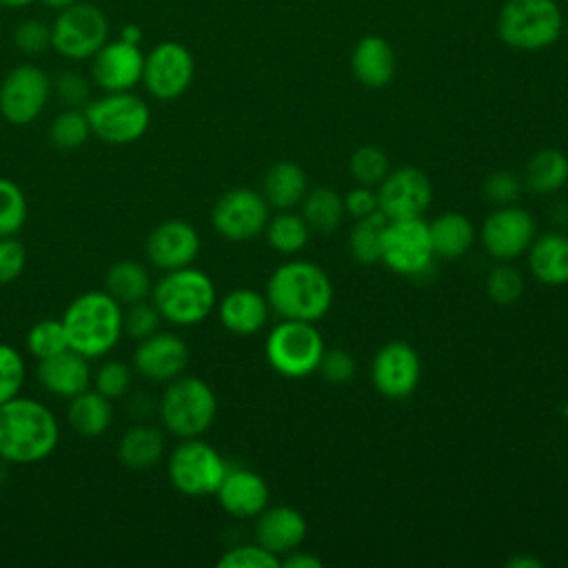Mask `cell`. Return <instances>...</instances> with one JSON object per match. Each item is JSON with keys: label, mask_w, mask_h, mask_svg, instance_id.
Segmentation results:
<instances>
[{"label": "cell", "mask_w": 568, "mask_h": 568, "mask_svg": "<svg viewBox=\"0 0 568 568\" xmlns=\"http://www.w3.org/2000/svg\"><path fill=\"white\" fill-rule=\"evenodd\" d=\"M60 439V424L49 406L16 395L0 404V459L7 464H36L47 459Z\"/></svg>", "instance_id": "obj_1"}, {"label": "cell", "mask_w": 568, "mask_h": 568, "mask_svg": "<svg viewBox=\"0 0 568 568\" xmlns=\"http://www.w3.org/2000/svg\"><path fill=\"white\" fill-rule=\"evenodd\" d=\"M271 311L282 320L315 322L333 304V284L322 266L306 260L284 262L273 271L266 284Z\"/></svg>", "instance_id": "obj_2"}, {"label": "cell", "mask_w": 568, "mask_h": 568, "mask_svg": "<svg viewBox=\"0 0 568 568\" xmlns=\"http://www.w3.org/2000/svg\"><path fill=\"white\" fill-rule=\"evenodd\" d=\"M122 311L106 291H87L78 295L62 313L69 348L98 359L106 355L122 337Z\"/></svg>", "instance_id": "obj_3"}, {"label": "cell", "mask_w": 568, "mask_h": 568, "mask_svg": "<svg viewBox=\"0 0 568 568\" xmlns=\"http://www.w3.org/2000/svg\"><path fill=\"white\" fill-rule=\"evenodd\" d=\"M151 302L162 320L175 326H195L204 322L217 304L213 280L193 266L166 271L151 288Z\"/></svg>", "instance_id": "obj_4"}, {"label": "cell", "mask_w": 568, "mask_h": 568, "mask_svg": "<svg viewBox=\"0 0 568 568\" xmlns=\"http://www.w3.org/2000/svg\"><path fill=\"white\" fill-rule=\"evenodd\" d=\"M158 413L162 426L171 435L180 439L200 437L215 422L217 397L204 379L182 373L180 377L166 382Z\"/></svg>", "instance_id": "obj_5"}, {"label": "cell", "mask_w": 568, "mask_h": 568, "mask_svg": "<svg viewBox=\"0 0 568 568\" xmlns=\"http://www.w3.org/2000/svg\"><path fill=\"white\" fill-rule=\"evenodd\" d=\"M84 113L91 135L113 146L138 142L151 124L149 104L133 91H111L100 98H91Z\"/></svg>", "instance_id": "obj_6"}, {"label": "cell", "mask_w": 568, "mask_h": 568, "mask_svg": "<svg viewBox=\"0 0 568 568\" xmlns=\"http://www.w3.org/2000/svg\"><path fill=\"white\" fill-rule=\"evenodd\" d=\"M324 348V339L313 322L282 320L271 328L264 355L275 373L302 379L317 371Z\"/></svg>", "instance_id": "obj_7"}, {"label": "cell", "mask_w": 568, "mask_h": 568, "mask_svg": "<svg viewBox=\"0 0 568 568\" xmlns=\"http://www.w3.org/2000/svg\"><path fill=\"white\" fill-rule=\"evenodd\" d=\"M497 31L508 47L537 51L559 38L561 13L555 0H508L501 7Z\"/></svg>", "instance_id": "obj_8"}, {"label": "cell", "mask_w": 568, "mask_h": 568, "mask_svg": "<svg viewBox=\"0 0 568 568\" xmlns=\"http://www.w3.org/2000/svg\"><path fill=\"white\" fill-rule=\"evenodd\" d=\"M224 457L200 437L182 439L169 455L166 475L171 486L186 497L215 495L226 475Z\"/></svg>", "instance_id": "obj_9"}, {"label": "cell", "mask_w": 568, "mask_h": 568, "mask_svg": "<svg viewBox=\"0 0 568 568\" xmlns=\"http://www.w3.org/2000/svg\"><path fill=\"white\" fill-rule=\"evenodd\" d=\"M109 40V20L93 2H75L51 22V47L67 60H91Z\"/></svg>", "instance_id": "obj_10"}, {"label": "cell", "mask_w": 568, "mask_h": 568, "mask_svg": "<svg viewBox=\"0 0 568 568\" xmlns=\"http://www.w3.org/2000/svg\"><path fill=\"white\" fill-rule=\"evenodd\" d=\"M53 91L49 73L36 64L13 67L0 84V115L16 126L31 124L44 111Z\"/></svg>", "instance_id": "obj_11"}, {"label": "cell", "mask_w": 568, "mask_h": 568, "mask_svg": "<svg viewBox=\"0 0 568 568\" xmlns=\"http://www.w3.org/2000/svg\"><path fill=\"white\" fill-rule=\"evenodd\" d=\"M428 224L422 217L388 220L382 246V262L397 275L419 277L433 264Z\"/></svg>", "instance_id": "obj_12"}, {"label": "cell", "mask_w": 568, "mask_h": 568, "mask_svg": "<svg viewBox=\"0 0 568 568\" xmlns=\"http://www.w3.org/2000/svg\"><path fill=\"white\" fill-rule=\"evenodd\" d=\"M195 60L191 51L173 40L155 44L144 53L142 84L155 100L169 102L180 98L193 82Z\"/></svg>", "instance_id": "obj_13"}, {"label": "cell", "mask_w": 568, "mask_h": 568, "mask_svg": "<svg viewBox=\"0 0 568 568\" xmlns=\"http://www.w3.org/2000/svg\"><path fill=\"white\" fill-rule=\"evenodd\" d=\"M268 217L266 197L246 186L222 193L211 211L213 229L233 242H246L264 233Z\"/></svg>", "instance_id": "obj_14"}, {"label": "cell", "mask_w": 568, "mask_h": 568, "mask_svg": "<svg viewBox=\"0 0 568 568\" xmlns=\"http://www.w3.org/2000/svg\"><path fill=\"white\" fill-rule=\"evenodd\" d=\"M535 233V217L515 204H504L493 211L479 229L481 244L495 260H515L524 255L537 237Z\"/></svg>", "instance_id": "obj_15"}, {"label": "cell", "mask_w": 568, "mask_h": 568, "mask_svg": "<svg viewBox=\"0 0 568 568\" xmlns=\"http://www.w3.org/2000/svg\"><path fill=\"white\" fill-rule=\"evenodd\" d=\"M433 184L430 178L417 166H402L388 171L379 182L377 202L379 211L388 220H410L422 217L430 206Z\"/></svg>", "instance_id": "obj_16"}, {"label": "cell", "mask_w": 568, "mask_h": 568, "mask_svg": "<svg viewBox=\"0 0 568 568\" xmlns=\"http://www.w3.org/2000/svg\"><path fill=\"white\" fill-rule=\"evenodd\" d=\"M422 375V362L417 351L406 342H388L384 344L371 364V379L377 393L390 399L408 397Z\"/></svg>", "instance_id": "obj_17"}, {"label": "cell", "mask_w": 568, "mask_h": 568, "mask_svg": "<svg viewBox=\"0 0 568 568\" xmlns=\"http://www.w3.org/2000/svg\"><path fill=\"white\" fill-rule=\"evenodd\" d=\"M144 53L140 44H131L122 38L106 40L91 58V80L104 93L131 91L142 82Z\"/></svg>", "instance_id": "obj_18"}, {"label": "cell", "mask_w": 568, "mask_h": 568, "mask_svg": "<svg viewBox=\"0 0 568 568\" xmlns=\"http://www.w3.org/2000/svg\"><path fill=\"white\" fill-rule=\"evenodd\" d=\"M189 344L175 333L155 331L138 342L133 351V368L149 382H171L189 366Z\"/></svg>", "instance_id": "obj_19"}, {"label": "cell", "mask_w": 568, "mask_h": 568, "mask_svg": "<svg viewBox=\"0 0 568 568\" xmlns=\"http://www.w3.org/2000/svg\"><path fill=\"white\" fill-rule=\"evenodd\" d=\"M200 255V233L184 220H164L146 237V260L160 271L191 266Z\"/></svg>", "instance_id": "obj_20"}, {"label": "cell", "mask_w": 568, "mask_h": 568, "mask_svg": "<svg viewBox=\"0 0 568 568\" xmlns=\"http://www.w3.org/2000/svg\"><path fill=\"white\" fill-rule=\"evenodd\" d=\"M215 495L220 506L237 519L257 517L268 506V486L264 477L248 468H226Z\"/></svg>", "instance_id": "obj_21"}, {"label": "cell", "mask_w": 568, "mask_h": 568, "mask_svg": "<svg viewBox=\"0 0 568 568\" xmlns=\"http://www.w3.org/2000/svg\"><path fill=\"white\" fill-rule=\"evenodd\" d=\"M306 517L293 506H266L255 521V541L280 559L306 539Z\"/></svg>", "instance_id": "obj_22"}, {"label": "cell", "mask_w": 568, "mask_h": 568, "mask_svg": "<svg viewBox=\"0 0 568 568\" xmlns=\"http://www.w3.org/2000/svg\"><path fill=\"white\" fill-rule=\"evenodd\" d=\"M38 382L40 386L62 399H71L78 393L87 390L93 375L89 359L73 348H67L53 357L38 362Z\"/></svg>", "instance_id": "obj_23"}, {"label": "cell", "mask_w": 568, "mask_h": 568, "mask_svg": "<svg viewBox=\"0 0 568 568\" xmlns=\"http://www.w3.org/2000/svg\"><path fill=\"white\" fill-rule=\"evenodd\" d=\"M271 306L266 295L253 288H233L217 302L222 326L233 335H255L264 328Z\"/></svg>", "instance_id": "obj_24"}, {"label": "cell", "mask_w": 568, "mask_h": 568, "mask_svg": "<svg viewBox=\"0 0 568 568\" xmlns=\"http://www.w3.org/2000/svg\"><path fill=\"white\" fill-rule=\"evenodd\" d=\"M351 67L355 78L371 89L388 84L395 75V53L390 44L379 36H364L351 55Z\"/></svg>", "instance_id": "obj_25"}, {"label": "cell", "mask_w": 568, "mask_h": 568, "mask_svg": "<svg viewBox=\"0 0 568 568\" xmlns=\"http://www.w3.org/2000/svg\"><path fill=\"white\" fill-rule=\"evenodd\" d=\"M528 268L541 284L561 286L568 282V235L544 233L528 246Z\"/></svg>", "instance_id": "obj_26"}, {"label": "cell", "mask_w": 568, "mask_h": 568, "mask_svg": "<svg viewBox=\"0 0 568 568\" xmlns=\"http://www.w3.org/2000/svg\"><path fill=\"white\" fill-rule=\"evenodd\" d=\"M433 253L444 260H457L466 255L475 242V224L459 211H446L428 224Z\"/></svg>", "instance_id": "obj_27"}, {"label": "cell", "mask_w": 568, "mask_h": 568, "mask_svg": "<svg viewBox=\"0 0 568 568\" xmlns=\"http://www.w3.org/2000/svg\"><path fill=\"white\" fill-rule=\"evenodd\" d=\"M308 191V180L304 169L297 162L282 160L275 162L266 175H264V189L262 195L266 197L268 206H275L280 211L297 206Z\"/></svg>", "instance_id": "obj_28"}, {"label": "cell", "mask_w": 568, "mask_h": 568, "mask_svg": "<svg viewBox=\"0 0 568 568\" xmlns=\"http://www.w3.org/2000/svg\"><path fill=\"white\" fill-rule=\"evenodd\" d=\"M164 455V435L149 424L131 426L118 442V459L133 470L153 468Z\"/></svg>", "instance_id": "obj_29"}, {"label": "cell", "mask_w": 568, "mask_h": 568, "mask_svg": "<svg viewBox=\"0 0 568 568\" xmlns=\"http://www.w3.org/2000/svg\"><path fill=\"white\" fill-rule=\"evenodd\" d=\"M67 419L71 428L82 437H100L109 430L113 419L111 399L98 393L95 388H87L69 399Z\"/></svg>", "instance_id": "obj_30"}, {"label": "cell", "mask_w": 568, "mask_h": 568, "mask_svg": "<svg viewBox=\"0 0 568 568\" xmlns=\"http://www.w3.org/2000/svg\"><path fill=\"white\" fill-rule=\"evenodd\" d=\"M151 275L138 260H118L104 275V291L122 306L146 300L151 295Z\"/></svg>", "instance_id": "obj_31"}, {"label": "cell", "mask_w": 568, "mask_h": 568, "mask_svg": "<svg viewBox=\"0 0 568 568\" xmlns=\"http://www.w3.org/2000/svg\"><path fill=\"white\" fill-rule=\"evenodd\" d=\"M566 182H568V158L557 149L537 151L524 169V184L539 195L555 193Z\"/></svg>", "instance_id": "obj_32"}, {"label": "cell", "mask_w": 568, "mask_h": 568, "mask_svg": "<svg viewBox=\"0 0 568 568\" xmlns=\"http://www.w3.org/2000/svg\"><path fill=\"white\" fill-rule=\"evenodd\" d=\"M300 204H302V217L306 220L308 229L317 233H333L346 215L344 197L331 186H315L306 191Z\"/></svg>", "instance_id": "obj_33"}, {"label": "cell", "mask_w": 568, "mask_h": 568, "mask_svg": "<svg viewBox=\"0 0 568 568\" xmlns=\"http://www.w3.org/2000/svg\"><path fill=\"white\" fill-rule=\"evenodd\" d=\"M388 226V217L382 211H375L366 217H357L348 233V251L359 264H377L382 262L384 233Z\"/></svg>", "instance_id": "obj_34"}, {"label": "cell", "mask_w": 568, "mask_h": 568, "mask_svg": "<svg viewBox=\"0 0 568 568\" xmlns=\"http://www.w3.org/2000/svg\"><path fill=\"white\" fill-rule=\"evenodd\" d=\"M264 235H266V242L271 244V248H275L277 253L295 255L308 244L311 229H308L306 220L302 217V213L297 215L286 209V211H280L277 215L268 217V222L264 226Z\"/></svg>", "instance_id": "obj_35"}, {"label": "cell", "mask_w": 568, "mask_h": 568, "mask_svg": "<svg viewBox=\"0 0 568 568\" xmlns=\"http://www.w3.org/2000/svg\"><path fill=\"white\" fill-rule=\"evenodd\" d=\"M91 135V126L87 120L84 109L67 106L62 113H58L49 126V140L55 149L62 151H75L80 149Z\"/></svg>", "instance_id": "obj_36"}, {"label": "cell", "mask_w": 568, "mask_h": 568, "mask_svg": "<svg viewBox=\"0 0 568 568\" xmlns=\"http://www.w3.org/2000/svg\"><path fill=\"white\" fill-rule=\"evenodd\" d=\"M69 348L67 342V333H64V324L62 320H53V317H44L40 322H36L29 333H27V351L40 362L47 357H53L62 351Z\"/></svg>", "instance_id": "obj_37"}, {"label": "cell", "mask_w": 568, "mask_h": 568, "mask_svg": "<svg viewBox=\"0 0 568 568\" xmlns=\"http://www.w3.org/2000/svg\"><path fill=\"white\" fill-rule=\"evenodd\" d=\"M27 197L24 191L9 178H0V237L18 235L27 222Z\"/></svg>", "instance_id": "obj_38"}, {"label": "cell", "mask_w": 568, "mask_h": 568, "mask_svg": "<svg viewBox=\"0 0 568 568\" xmlns=\"http://www.w3.org/2000/svg\"><path fill=\"white\" fill-rule=\"evenodd\" d=\"M348 169L357 184H379L388 173V155L375 144H364L353 151Z\"/></svg>", "instance_id": "obj_39"}, {"label": "cell", "mask_w": 568, "mask_h": 568, "mask_svg": "<svg viewBox=\"0 0 568 568\" xmlns=\"http://www.w3.org/2000/svg\"><path fill=\"white\" fill-rule=\"evenodd\" d=\"M486 293L499 306H510L524 295V275L508 264L495 266L486 277Z\"/></svg>", "instance_id": "obj_40"}, {"label": "cell", "mask_w": 568, "mask_h": 568, "mask_svg": "<svg viewBox=\"0 0 568 568\" xmlns=\"http://www.w3.org/2000/svg\"><path fill=\"white\" fill-rule=\"evenodd\" d=\"M160 311L153 302L140 300L133 304H126V311H122V333H126L131 339L140 342L155 331H160Z\"/></svg>", "instance_id": "obj_41"}, {"label": "cell", "mask_w": 568, "mask_h": 568, "mask_svg": "<svg viewBox=\"0 0 568 568\" xmlns=\"http://www.w3.org/2000/svg\"><path fill=\"white\" fill-rule=\"evenodd\" d=\"M217 566L220 568H280L282 559L255 541V544H240L229 548L217 559Z\"/></svg>", "instance_id": "obj_42"}, {"label": "cell", "mask_w": 568, "mask_h": 568, "mask_svg": "<svg viewBox=\"0 0 568 568\" xmlns=\"http://www.w3.org/2000/svg\"><path fill=\"white\" fill-rule=\"evenodd\" d=\"M24 377L27 366L22 355L9 344H0V404L20 395Z\"/></svg>", "instance_id": "obj_43"}, {"label": "cell", "mask_w": 568, "mask_h": 568, "mask_svg": "<svg viewBox=\"0 0 568 568\" xmlns=\"http://www.w3.org/2000/svg\"><path fill=\"white\" fill-rule=\"evenodd\" d=\"M91 382L98 393H102L109 399H118L124 397L131 386V368L120 359H109L95 371Z\"/></svg>", "instance_id": "obj_44"}, {"label": "cell", "mask_w": 568, "mask_h": 568, "mask_svg": "<svg viewBox=\"0 0 568 568\" xmlns=\"http://www.w3.org/2000/svg\"><path fill=\"white\" fill-rule=\"evenodd\" d=\"M16 47L27 55H38L51 47V24L29 18L22 20L13 31Z\"/></svg>", "instance_id": "obj_45"}, {"label": "cell", "mask_w": 568, "mask_h": 568, "mask_svg": "<svg viewBox=\"0 0 568 568\" xmlns=\"http://www.w3.org/2000/svg\"><path fill=\"white\" fill-rule=\"evenodd\" d=\"M317 371L326 382L344 384L355 377L357 364H355V357L344 348H324Z\"/></svg>", "instance_id": "obj_46"}, {"label": "cell", "mask_w": 568, "mask_h": 568, "mask_svg": "<svg viewBox=\"0 0 568 568\" xmlns=\"http://www.w3.org/2000/svg\"><path fill=\"white\" fill-rule=\"evenodd\" d=\"M521 189H524V182L513 171H495V173L486 175V180H484L486 200H490L499 206L517 202L521 195Z\"/></svg>", "instance_id": "obj_47"}, {"label": "cell", "mask_w": 568, "mask_h": 568, "mask_svg": "<svg viewBox=\"0 0 568 568\" xmlns=\"http://www.w3.org/2000/svg\"><path fill=\"white\" fill-rule=\"evenodd\" d=\"M53 91L67 106L84 109L91 100V82L78 71H62L53 80Z\"/></svg>", "instance_id": "obj_48"}, {"label": "cell", "mask_w": 568, "mask_h": 568, "mask_svg": "<svg viewBox=\"0 0 568 568\" xmlns=\"http://www.w3.org/2000/svg\"><path fill=\"white\" fill-rule=\"evenodd\" d=\"M27 266V251L16 235L0 237V284H9L22 275Z\"/></svg>", "instance_id": "obj_49"}, {"label": "cell", "mask_w": 568, "mask_h": 568, "mask_svg": "<svg viewBox=\"0 0 568 568\" xmlns=\"http://www.w3.org/2000/svg\"><path fill=\"white\" fill-rule=\"evenodd\" d=\"M344 209L348 215L357 217H366L375 211H379V202H377V191H373L366 184H357L355 189H351L344 195Z\"/></svg>", "instance_id": "obj_50"}, {"label": "cell", "mask_w": 568, "mask_h": 568, "mask_svg": "<svg viewBox=\"0 0 568 568\" xmlns=\"http://www.w3.org/2000/svg\"><path fill=\"white\" fill-rule=\"evenodd\" d=\"M284 568H322V559H317L311 552H302V550H291L284 555L282 559Z\"/></svg>", "instance_id": "obj_51"}, {"label": "cell", "mask_w": 568, "mask_h": 568, "mask_svg": "<svg viewBox=\"0 0 568 568\" xmlns=\"http://www.w3.org/2000/svg\"><path fill=\"white\" fill-rule=\"evenodd\" d=\"M508 568H541L544 564L539 561V559H535V557H513V559H508V564H506Z\"/></svg>", "instance_id": "obj_52"}, {"label": "cell", "mask_w": 568, "mask_h": 568, "mask_svg": "<svg viewBox=\"0 0 568 568\" xmlns=\"http://www.w3.org/2000/svg\"><path fill=\"white\" fill-rule=\"evenodd\" d=\"M120 38L131 42V44H140L142 42V29L138 24H126L122 31H120Z\"/></svg>", "instance_id": "obj_53"}, {"label": "cell", "mask_w": 568, "mask_h": 568, "mask_svg": "<svg viewBox=\"0 0 568 568\" xmlns=\"http://www.w3.org/2000/svg\"><path fill=\"white\" fill-rule=\"evenodd\" d=\"M44 7H49V9H53V11H62V9H67V7H71V4H75V2H80V0H40Z\"/></svg>", "instance_id": "obj_54"}, {"label": "cell", "mask_w": 568, "mask_h": 568, "mask_svg": "<svg viewBox=\"0 0 568 568\" xmlns=\"http://www.w3.org/2000/svg\"><path fill=\"white\" fill-rule=\"evenodd\" d=\"M33 2H38V0H0V7H4V9H22V7H29Z\"/></svg>", "instance_id": "obj_55"}, {"label": "cell", "mask_w": 568, "mask_h": 568, "mask_svg": "<svg viewBox=\"0 0 568 568\" xmlns=\"http://www.w3.org/2000/svg\"><path fill=\"white\" fill-rule=\"evenodd\" d=\"M4 481H7V462L0 459V488L4 486Z\"/></svg>", "instance_id": "obj_56"}]
</instances>
